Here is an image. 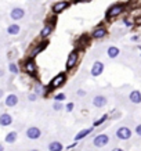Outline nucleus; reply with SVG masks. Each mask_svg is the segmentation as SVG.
<instances>
[{
  "mask_svg": "<svg viewBox=\"0 0 141 151\" xmlns=\"http://www.w3.org/2000/svg\"><path fill=\"white\" fill-rule=\"evenodd\" d=\"M132 40H133V42H137V40H138V36H133V38H132Z\"/></svg>",
  "mask_w": 141,
  "mask_h": 151,
  "instance_id": "nucleus-34",
  "label": "nucleus"
},
{
  "mask_svg": "<svg viewBox=\"0 0 141 151\" xmlns=\"http://www.w3.org/2000/svg\"><path fill=\"white\" fill-rule=\"evenodd\" d=\"M21 31V26L18 24H11L7 26V33L8 35H18Z\"/></svg>",
  "mask_w": 141,
  "mask_h": 151,
  "instance_id": "nucleus-19",
  "label": "nucleus"
},
{
  "mask_svg": "<svg viewBox=\"0 0 141 151\" xmlns=\"http://www.w3.org/2000/svg\"><path fill=\"white\" fill-rule=\"evenodd\" d=\"M112 151H123V148H119V147H116V148H113Z\"/></svg>",
  "mask_w": 141,
  "mask_h": 151,
  "instance_id": "nucleus-35",
  "label": "nucleus"
},
{
  "mask_svg": "<svg viewBox=\"0 0 141 151\" xmlns=\"http://www.w3.org/2000/svg\"><path fill=\"white\" fill-rule=\"evenodd\" d=\"M35 93H36V94H46L44 86H43L40 82H38V83H36V86H35Z\"/></svg>",
  "mask_w": 141,
  "mask_h": 151,
  "instance_id": "nucleus-23",
  "label": "nucleus"
},
{
  "mask_svg": "<svg viewBox=\"0 0 141 151\" xmlns=\"http://www.w3.org/2000/svg\"><path fill=\"white\" fill-rule=\"evenodd\" d=\"M73 107H75V105H73V103H68L66 105H65V108H66V111H68V112L72 111V110H73Z\"/></svg>",
  "mask_w": 141,
  "mask_h": 151,
  "instance_id": "nucleus-29",
  "label": "nucleus"
},
{
  "mask_svg": "<svg viewBox=\"0 0 141 151\" xmlns=\"http://www.w3.org/2000/svg\"><path fill=\"white\" fill-rule=\"evenodd\" d=\"M107 29L104 28V26H97L93 32V38L94 39H102V38H105L107 36Z\"/></svg>",
  "mask_w": 141,
  "mask_h": 151,
  "instance_id": "nucleus-15",
  "label": "nucleus"
},
{
  "mask_svg": "<svg viewBox=\"0 0 141 151\" xmlns=\"http://www.w3.org/2000/svg\"><path fill=\"white\" fill-rule=\"evenodd\" d=\"M0 151H4V147H3L1 144H0Z\"/></svg>",
  "mask_w": 141,
  "mask_h": 151,
  "instance_id": "nucleus-38",
  "label": "nucleus"
},
{
  "mask_svg": "<svg viewBox=\"0 0 141 151\" xmlns=\"http://www.w3.org/2000/svg\"><path fill=\"white\" fill-rule=\"evenodd\" d=\"M17 137H18V133H17V132H10V133H7V136L4 137V142L8 144H13L17 142Z\"/></svg>",
  "mask_w": 141,
  "mask_h": 151,
  "instance_id": "nucleus-20",
  "label": "nucleus"
},
{
  "mask_svg": "<svg viewBox=\"0 0 141 151\" xmlns=\"http://www.w3.org/2000/svg\"><path fill=\"white\" fill-rule=\"evenodd\" d=\"M8 69H10V72L11 73H14V75H17L18 72H19V69H18V65L14 63H10L8 64Z\"/></svg>",
  "mask_w": 141,
  "mask_h": 151,
  "instance_id": "nucleus-25",
  "label": "nucleus"
},
{
  "mask_svg": "<svg viewBox=\"0 0 141 151\" xmlns=\"http://www.w3.org/2000/svg\"><path fill=\"white\" fill-rule=\"evenodd\" d=\"M36 98H38V94H36V93H31V94L28 96V100H29V101H35Z\"/></svg>",
  "mask_w": 141,
  "mask_h": 151,
  "instance_id": "nucleus-28",
  "label": "nucleus"
},
{
  "mask_svg": "<svg viewBox=\"0 0 141 151\" xmlns=\"http://www.w3.org/2000/svg\"><path fill=\"white\" fill-rule=\"evenodd\" d=\"M53 29H54V25L53 24H46L43 28H42V31H40V38H43V39H46L47 36H50L51 35V32H53Z\"/></svg>",
  "mask_w": 141,
  "mask_h": 151,
  "instance_id": "nucleus-14",
  "label": "nucleus"
},
{
  "mask_svg": "<svg viewBox=\"0 0 141 151\" xmlns=\"http://www.w3.org/2000/svg\"><path fill=\"white\" fill-rule=\"evenodd\" d=\"M47 44H48V42H47V40H44L43 43H39L38 46H35V47H33V50L31 51V58H33L35 56H38L40 51H43V50L47 47Z\"/></svg>",
  "mask_w": 141,
  "mask_h": 151,
  "instance_id": "nucleus-16",
  "label": "nucleus"
},
{
  "mask_svg": "<svg viewBox=\"0 0 141 151\" xmlns=\"http://www.w3.org/2000/svg\"><path fill=\"white\" fill-rule=\"evenodd\" d=\"M134 24H136V25H141V17H137V18H136Z\"/></svg>",
  "mask_w": 141,
  "mask_h": 151,
  "instance_id": "nucleus-32",
  "label": "nucleus"
},
{
  "mask_svg": "<svg viewBox=\"0 0 141 151\" xmlns=\"http://www.w3.org/2000/svg\"><path fill=\"white\" fill-rule=\"evenodd\" d=\"M23 16H25V11H23V8L21 7H15L11 10V13H10V17L14 20V21H18V20H22Z\"/></svg>",
  "mask_w": 141,
  "mask_h": 151,
  "instance_id": "nucleus-9",
  "label": "nucleus"
},
{
  "mask_svg": "<svg viewBox=\"0 0 141 151\" xmlns=\"http://www.w3.org/2000/svg\"><path fill=\"white\" fill-rule=\"evenodd\" d=\"M102 71H104V64L101 63V61H95V63L93 64V67H91V75L93 76H100L102 73Z\"/></svg>",
  "mask_w": 141,
  "mask_h": 151,
  "instance_id": "nucleus-10",
  "label": "nucleus"
},
{
  "mask_svg": "<svg viewBox=\"0 0 141 151\" xmlns=\"http://www.w3.org/2000/svg\"><path fill=\"white\" fill-rule=\"evenodd\" d=\"M64 146L60 142H51L48 144V151H62Z\"/></svg>",
  "mask_w": 141,
  "mask_h": 151,
  "instance_id": "nucleus-21",
  "label": "nucleus"
},
{
  "mask_svg": "<svg viewBox=\"0 0 141 151\" xmlns=\"http://www.w3.org/2000/svg\"><path fill=\"white\" fill-rule=\"evenodd\" d=\"M78 58H79L78 51H72L69 56H68V60H66V69H68V71H69V69H72V68L76 65V63H78Z\"/></svg>",
  "mask_w": 141,
  "mask_h": 151,
  "instance_id": "nucleus-7",
  "label": "nucleus"
},
{
  "mask_svg": "<svg viewBox=\"0 0 141 151\" xmlns=\"http://www.w3.org/2000/svg\"><path fill=\"white\" fill-rule=\"evenodd\" d=\"M76 1H79V3H80V1H90V0H76Z\"/></svg>",
  "mask_w": 141,
  "mask_h": 151,
  "instance_id": "nucleus-39",
  "label": "nucleus"
},
{
  "mask_svg": "<svg viewBox=\"0 0 141 151\" xmlns=\"http://www.w3.org/2000/svg\"><path fill=\"white\" fill-rule=\"evenodd\" d=\"M129 98H130V101L133 104H140L141 103V92L140 90H133V92H130Z\"/></svg>",
  "mask_w": 141,
  "mask_h": 151,
  "instance_id": "nucleus-18",
  "label": "nucleus"
},
{
  "mask_svg": "<svg viewBox=\"0 0 141 151\" xmlns=\"http://www.w3.org/2000/svg\"><path fill=\"white\" fill-rule=\"evenodd\" d=\"M40 136H42V130L38 126H31L26 129V137L31 139V140H38Z\"/></svg>",
  "mask_w": 141,
  "mask_h": 151,
  "instance_id": "nucleus-6",
  "label": "nucleus"
},
{
  "mask_svg": "<svg viewBox=\"0 0 141 151\" xmlns=\"http://www.w3.org/2000/svg\"><path fill=\"white\" fill-rule=\"evenodd\" d=\"M136 133H137V135H138V136L141 137V123H140V125H137V126H136Z\"/></svg>",
  "mask_w": 141,
  "mask_h": 151,
  "instance_id": "nucleus-30",
  "label": "nucleus"
},
{
  "mask_svg": "<svg viewBox=\"0 0 141 151\" xmlns=\"http://www.w3.org/2000/svg\"><path fill=\"white\" fill-rule=\"evenodd\" d=\"M68 6H69V4H68V1H57L55 4H53L51 10H53V13H54V14H60V13H62V11L68 7Z\"/></svg>",
  "mask_w": 141,
  "mask_h": 151,
  "instance_id": "nucleus-11",
  "label": "nucleus"
},
{
  "mask_svg": "<svg viewBox=\"0 0 141 151\" xmlns=\"http://www.w3.org/2000/svg\"><path fill=\"white\" fill-rule=\"evenodd\" d=\"M107 54H108L109 58H116L119 56V49L115 47V46H109L108 50H107Z\"/></svg>",
  "mask_w": 141,
  "mask_h": 151,
  "instance_id": "nucleus-22",
  "label": "nucleus"
},
{
  "mask_svg": "<svg viewBox=\"0 0 141 151\" xmlns=\"http://www.w3.org/2000/svg\"><path fill=\"white\" fill-rule=\"evenodd\" d=\"M107 103H108L107 97H105V96H102V94H97L93 98V105H94V107H97V108H102V107H104Z\"/></svg>",
  "mask_w": 141,
  "mask_h": 151,
  "instance_id": "nucleus-8",
  "label": "nucleus"
},
{
  "mask_svg": "<svg viewBox=\"0 0 141 151\" xmlns=\"http://www.w3.org/2000/svg\"><path fill=\"white\" fill-rule=\"evenodd\" d=\"M93 129H94L93 126L87 127V129H82V130H80V132H78V133H76V136L73 137V139H75V142H79V140H82V139L87 137V136L93 132Z\"/></svg>",
  "mask_w": 141,
  "mask_h": 151,
  "instance_id": "nucleus-12",
  "label": "nucleus"
},
{
  "mask_svg": "<svg viewBox=\"0 0 141 151\" xmlns=\"http://www.w3.org/2000/svg\"><path fill=\"white\" fill-rule=\"evenodd\" d=\"M65 98H66V96L64 94V93H60V94L54 96V101H60V103H61V101H64Z\"/></svg>",
  "mask_w": 141,
  "mask_h": 151,
  "instance_id": "nucleus-27",
  "label": "nucleus"
},
{
  "mask_svg": "<svg viewBox=\"0 0 141 151\" xmlns=\"http://www.w3.org/2000/svg\"><path fill=\"white\" fill-rule=\"evenodd\" d=\"M65 80H66V75L65 73H58L55 78H53V80L50 82V85H48V89L46 90V94H47V92L48 90H54V89H57V88H61L64 83H65Z\"/></svg>",
  "mask_w": 141,
  "mask_h": 151,
  "instance_id": "nucleus-1",
  "label": "nucleus"
},
{
  "mask_svg": "<svg viewBox=\"0 0 141 151\" xmlns=\"http://www.w3.org/2000/svg\"><path fill=\"white\" fill-rule=\"evenodd\" d=\"M116 137L119 140H129L132 137V130L127 126H120L116 130Z\"/></svg>",
  "mask_w": 141,
  "mask_h": 151,
  "instance_id": "nucleus-3",
  "label": "nucleus"
},
{
  "mask_svg": "<svg viewBox=\"0 0 141 151\" xmlns=\"http://www.w3.org/2000/svg\"><path fill=\"white\" fill-rule=\"evenodd\" d=\"M109 143V136L105 135V133H101V135H97L94 137L93 140V144L95 147H98V148H102V147H105L107 144Z\"/></svg>",
  "mask_w": 141,
  "mask_h": 151,
  "instance_id": "nucleus-2",
  "label": "nucleus"
},
{
  "mask_svg": "<svg viewBox=\"0 0 141 151\" xmlns=\"http://www.w3.org/2000/svg\"><path fill=\"white\" fill-rule=\"evenodd\" d=\"M64 108V104H61L60 101H54V104H53V110L54 111H61Z\"/></svg>",
  "mask_w": 141,
  "mask_h": 151,
  "instance_id": "nucleus-26",
  "label": "nucleus"
},
{
  "mask_svg": "<svg viewBox=\"0 0 141 151\" xmlns=\"http://www.w3.org/2000/svg\"><path fill=\"white\" fill-rule=\"evenodd\" d=\"M3 75H4V71H3V69H0V76H3Z\"/></svg>",
  "mask_w": 141,
  "mask_h": 151,
  "instance_id": "nucleus-37",
  "label": "nucleus"
},
{
  "mask_svg": "<svg viewBox=\"0 0 141 151\" xmlns=\"http://www.w3.org/2000/svg\"><path fill=\"white\" fill-rule=\"evenodd\" d=\"M125 24L127 25V26H132V22H130L129 20H125Z\"/></svg>",
  "mask_w": 141,
  "mask_h": 151,
  "instance_id": "nucleus-33",
  "label": "nucleus"
},
{
  "mask_svg": "<svg viewBox=\"0 0 141 151\" xmlns=\"http://www.w3.org/2000/svg\"><path fill=\"white\" fill-rule=\"evenodd\" d=\"M23 71L26 72L28 75H31V76H35V75H36L38 68H36V64H35V61H33L32 58L25 61V64H23Z\"/></svg>",
  "mask_w": 141,
  "mask_h": 151,
  "instance_id": "nucleus-4",
  "label": "nucleus"
},
{
  "mask_svg": "<svg viewBox=\"0 0 141 151\" xmlns=\"http://www.w3.org/2000/svg\"><path fill=\"white\" fill-rule=\"evenodd\" d=\"M11 123H13V117L10 114L4 112L0 115V126H10Z\"/></svg>",
  "mask_w": 141,
  "mask_h": 151,
  "instance_id": "nucleus-13",
  "label": "nucleus"
},
{
  "mask_svg": "<svg viewBox=\"0 0 141 151\" xmlns=\"http://www.w3.org/2000/svg\"><path fill=\"white\" fill-rule=\"evenodd\" d=\"M123 8H125L123 4H112V6L108 8V11H107V17H109V18L117 17L119 14H122Z\"/></svg>",
  "mask_w": 141,
  "mask_h": 151,
  "instance_id": "nucleus-5",
  "label": "nucleus"
},
{
  "mask_svg": "<svg viewBox=\"0 0 141 151\" xmlns=\"http://www.w3.org/2000/svg\"><path fill=\"white\" fill-rule=\"evenodd\" d=\"M78 96H79V97H83V96H86V92H85V90H82V89H79V90H78Z\"/></svg>",
  "mask_w": 141,
  "mask_h": 151,
  "instance_id": "nucleus-31",
  "label": "nucleus"
},
{
  "mask_svg": "<svg viewBox=\"0 0 141 151\" xmlns=\"http://www.w3.org/2000/svg\"><path fill=\"white\" fill-rule=\"evenodd\" d=\"M3 94H4V92H3V89H0V98L3 97Z\"/></svg>",
  "mask_w": 141,
  "mask_h": 151,
  "instance_id": "nucleus-36",
  "label": "nucleus"
},
{
  "mask_svg": "<svg viewBox=\"0 0 141 151\" xmlns=\"http://www.w3.org/2000/svg\"><path fill=\"white\" fill-rule=\"evenodd\" d=\"M31 151H39V150H36V148H33V150H31Z\"/></svg>",
  "mask_w": 141,
  "mask_h": 151,
  "instance_id": "nucleus-40",
  "label": "nucleus"
},
{
  "mask_svg": "<svg viewBox=\"0 0 141 151\" xmlns=\"http://www.w3.org/2000/svg\"><path fill=\"white\" fill-rule=\"evenodd\" d=\"M4 104L7 105V107H15L17 104H18V96L14 94V93H11V94H8L6 97V101Z\"/></svg>",
  "mask_w": 141,
  "mask_h": 151,
  "instance_id": "nucleus-17",
  "label": "nucleus"
},
{
  "mask_svg": "<svg viewBox=\"0 0 141 151\" xmlns=\"http://www.w3.org/2000/svg\"><path fill=\"white\" fill-rule=\"evenodd\" d=\"M108 119V114H104L100 119H97V121H94V123H93V127H97V126H100V125H102L105 121Z\"/></svg>",
  "mask_w": 141,
  "mask_h": 151,
  "instance_id": "nucleus-24",
  "label": "nucleus"
}]
</instances>
